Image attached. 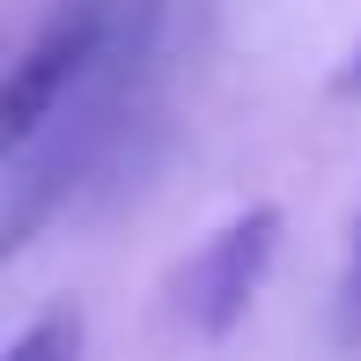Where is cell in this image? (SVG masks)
<instances>
[{
  "mask_svg": "<svg viewBox=\"0 0 361 361\" xmlns=\"http://www.w3.org/2000/svg\"><path fill=\"white\" fill-rule=\"evenodd\" d=\"M332 89H339V96H361V44L347 52V67H339V81H332Z\"/></svg>",
  "mask_w": 361,
  "mask_h": 361,
  "instance_id": "obj_5",
  "label": "cell"
},
{
  "mask_svg": "<svg viewBox=\"0 0 361 361\" xmlns=\"http://www.w3.org/2000/svg\"><path fill=\"white\" fill-rule=\"evenodd\" d=\"M273 258H281V207H243L236 221H221L170 281V302L192 324V339H228L236 332L251 317L258 288H266Z\"/></svg>",
  "mask_w": 361,
  "mask_h": 361,
  "instance_id": "obj_2",
  "label": "cell"
},
{
  "mask_svg": "<svg viewBox=\"0 0 361 361\" xmlns=\"http://www.w3.org/2000/svg\"><path fill=\"white\" fill-rule=\"evenodd\" d=\"M339 339L361 347V221H354V243H347V273H339Z\"/></svg>",
  "mask_w": 361,
  "mask_h": 361,
  "instance_id": "obj_4",
  "label": "cell"
},
{
  "mask_svg": "<svg viewBox=\"0 0 361 361\" xmlns=\"http://www.w3.org/2000/svg\"><path fill=\"white\" fill-rule=\"evenodd\" d=\"M81 354H89V317H81V302H44L37 317L8 339L0 361H81Z\"/></svg>",
  "mask_w": 361,
  "mask_h": 361,
  "instance_id": "obj_3",
  "label": "cell"
},
{
  "mask_svg": "<svg viewBox=\"0 0 361 361\" xmlns=\"http://www.w3.org/2000/svg\"><path fill=\"white\" fill-rule=\"evenodd\" d=\"M140 30H147V0H59L30 30L15 67H8V89H0V147L23 155Z\"/></svg>",
  "mask_w": 361,
  "mask_h": 361,
  "instance_id": "obj_1",
  "label": "cell"
}]
</instances>
